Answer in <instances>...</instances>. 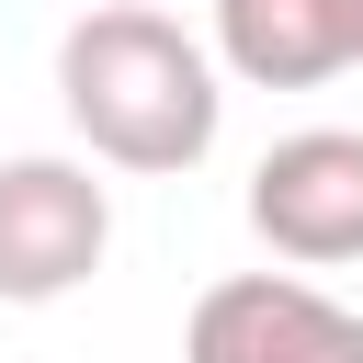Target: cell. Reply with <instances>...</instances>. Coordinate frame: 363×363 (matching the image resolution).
Listing matches in <instances>:
<instances>
[{"instance_id":"obj_1","label":"cell","mask_w":363,"mask_h":363,"mask_svg":"<svg viewBox=\"0 0 363 363\" xmlns=\"http://www.w3.org/2000/svg\"><path fill=\"white\" fill-rule=\"evenodd\" d=\"M57 102H68L79 147L102 170H136V182H182L227 125L216 45H193L147 0H102L57 34Z\"/></svg>"},{"instance_id":"obj_2","label":"cell","mask_w":363,"mask_h":363,"mask_svg":"<svg viewBox=\"0 0 363 363\" xmlns=\"http://www.w3.org/2000/svg\"><path fill=\"white\" fill-rule=\"evenodd\" d=\"M113 193L91 159H0V306H57L102 272Z\"/></svg>"},{"instance_id":"obj_3","label":"cell","mask_w":363,"mask_h":363,"mask_svg":"<svg viewBox=\"0 0 363 363\" xmlns=\"http://www.w3.org/2000/svg\"><path fill=\"white\" fill-rule=\"evenodd\" d=\"M250 238L295 272L363 261V125H295L250 170Z\"/></svg>"},{"instance_id":"obj_4","label":"cell","mask_w":363,"mask_h":363,"mask_svg":"<svg viewBox=\"0 0 363 363\" xmlns=\"http://www.w3.org/2000/svg\"><path fill=\"white\" fill-rule=\"evenodd\" d=\"M182 363H363V318L306 272H227L193 295Z\"/></svg>"},{"instance_id":"obj_5","label":"cell","mask_w":363,"mask_h":363,"mask_svg":"<svg viewBox=\"0 0 363 363\" xmlns=\"http://www.w3.org/2000/svg\"><path fill=\"white\" fill-rule=\"evenodd\" d=\"M216 68H238L250 91H318L363 68V23L352 0H216Z\"/></svg>"},{"instance_id":"obj_6","label":"cell","mask_w":363,"mask_h":363,"mask_svg":"<svg viewBox=\"0 0 363 363\" xmlns=\"http://www.w3.org/2000/svg\"><path fill=\"white\" fill-rule=\"evenodd\" d=\"M352 23H363V0H352Z\"/></svg>"}]
</instances>
